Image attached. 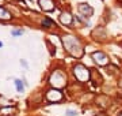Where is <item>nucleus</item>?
I'll return each instance as SVG.
<instances>
[{
  "instance_id": "nucleus-1",
  "label": "nucleus",
  "mask_w": 122,
  "mask_h": 116,
  "mask_svg": "<svg viewBox=\"0 0 122 116\" xmlns=\"http://www.w3.org/2000/svg\"><path fill=\"white\" fill-rule=\"evenodd\" d=\"M62 45L71 56H73V58H81L83 56L84 53L83 45H81L79 38H76L72 34H65L62 37Z\"/></svg>"
},
{
  "instance_id": "nucleus-2",
  "label": "nucleus",
  "mask_w": 122,
  "mask_h": 116,
  "mask_svg": "<svg viewBox=\"0 0 122 116\" xmlns=\"http://www.w3.org/2000/svg\"><path fill=\"white\" fill-rule=\"evenodd\" d=\"M49 82H50V85H52L54 89L62 87V86H65V83H66V75L62 71H54L52 75H50V78H49Z\"/></svg>"
},
{
  "instance_id": "nucleus-3",
  "label": "nucleus",
  "mask_w": 122,
  "mask_h": 116,
  "mask_svg": "<svg viewBox=\"0 0 122 116\" xmlns=\"http://www.w3.org/2000/svg\"><path fill=\"white\" fill-rule=\"evenodd\" d=\"M73 75L79 82H87L90 79V70L84 64H76L73 67Z\"/></svg>"
},
{
  "instance_id": "nucleus-4",
  "label": "nucleus",
  "mask_w": 122,
  "mask_h": 116,
  "mask_svg": "<svg viewBox=\"0 0 122 116\" xmlns=\"http://www.w3.org/2000/svg\"><path fill=\"white\" fill-rule=\"evenodd\" d=\"M91 58L98 66H107V63H109V58H107L102 51H95V52H92Z\"/></svg>"
},
{
  "instance_id": "nucleus-5",
  "label": "nucleus",
  "mask_w": 122,
  "mask_h": 116,
  "mask_svg": "<svg viewBox=\"0 0 122 116\" xmlns=\"http://www.w3.org/2000/svg\"><path fill=\"white\" fill-rule=\"evenodd\" d=\"M46 100L50 101V103H58V101L62 100V93L58 89L52 87V89H49L46 92Z\"/></svg>"
},
{
  "instance_id": "nucleus-6",
  "label": "nucleus",
  "mask_w": 122,
  "mask_h": 116,
  "mask_svg": "<svg viewBox=\"0 0 122 116\" xmlns=\"http://www.w3.org/2000/svg\"><path fill=\"white\" fill-rule=\"evenodd\" d=\"M77 10H79V14L86 17V18H90V17L94 15V8L88 3H80L77 6Z\"/></svg>"
},
{
  "instance_id": "nucleus-7",
  "label": "nucleus",
  "mask_w": 122,
  "mask_h": 116,
  "mask_svg": "<svg viewBox=\"0 0 122 116\" xmlns=\"http://www.w3.org/2000/svg\"><path fill=\"white\" fill-rule=\"evenodd\" d=\"M60 22L62 23V25H65V26H71L72 22H73V17H72L68 11H62V12L60 14Z\"/></svg>"
},
{
  "instance_id": "nucleus-8",
  "label": "nucleus",
  "mask_w": 122,
  "mask_h": 116,
  "mask_svg": "<svg viewBox=\"0 0 122 116\" xmlns=\"http://www.w3.org/2000/svg\"><path fill=\"white\" fill-rule=\"evenodd\" d=\"M39 7L44 11H53L56 8V4L53 3V0H38Z\"/></svg>"
},
{
  "instance_id": "nucleus-9",
  "label": "nucleus",
  "mask_w": 122,
  "mask_h": 116,
  "mask_svg": "<svg viewBox=\"0 0 122 116\" xmlns=\"http://www.w3.org/2000/svg\"><path fill=\"white\" fill-rule=\"evenodd\" d=\"M11 18H12L11 12L7 11L4 7H1V6H0V19H1V21H8V19H11Z\"/></svg>"
},
{
  "instance_id": "nucleus-10",
  "label": "nucleus",
  "mask_w": 122,
  "mask_h": 116,
  "mask_svg": "<svg viewBox=\"0 0 122 116\" xmlns=\"http://www.w3.org/2000/svg\"><path fill=\"white\" fill-rule=\"evenodd\" d=\"M14 83H15V87L19 93H23V90H25V83H23L20 79H15L14 81Z\"/></svg>"
},
{
  "instance_id": "nucleus-11",
  "label": "nucleus",
  "mask_w": 122,
  "mask_h": 116,
  "mask_svg": "<svg viewBox=\"0 0 122 116\" xmlns=\"http://www.w3.org/2000/svg\"><path fill=\"white\" fill-rule=\"evenodd\" d=\"M42 26L46 27V29H49V27H53V21L49 18H45L44 21H42Z\"/></svg>"
},
{
  "instance_id": "nucleus-12",
  "label": "nucleus",
  "mask_w": 122,
  "mask_h": 116,
  "mask_svg": "<svg viewBox=\"0 0 122 116\" xmlns=\"http://www.w3.org/2000/svg\"><path fill=\"white\" fill-rule=\"evenodd\" d=\"M11 34H12V36H22L23 30H22V29H15V30L11 31Z\"/></svg>"
},
{
  "instance_id": "nucleus-13",
  "label": "nucleus",
  "mask_w": 122,
  "mask_h": 116,
  "mask_svg": "<svg viewBox=\"0 0 122 116\" xmlns=\"http://www.w3.org/2000/svg\"><path fill=\"white\" fill-rule=\"evenodd\" d=\"M8 112H14V108H4V109H1V111H0V113H3V115H4V113H8Z\"/></svg>"
},
{
  "instance_id": "nucleus-14",
  "label": "nucleus",
  "mask_w": 122,
  "mask_h": 116,
  "mask_svg": "<svg viewBox=\"0 0 122 116\" xmlns=\"http://www.w3.org/2000/svg\"><path fill=\"white\" fill-rule=\"evenodd\" d=\"M76 115H77L76 111H72V109H68L66 111V116H76Z\"/></svg>"
},
{
  "instance_id": "nucleus-15",
  "label": "nucleus",
  "mask_w": 122,
  "mask_h": 116,
  "mask_svg": "<svg viewBox=\"0 0 122 116\" xmlns=\"http://www.w3.org/2000/svg\"><path fill=\"white\" fill-rule=\"evenodd\" d=\"M20 63H22V64H23V66H25V67H27V63L25 62V60H20Z\"/></svg>"
},
{
  "instance_id": "nucleus-16",
  "label": "nucleus",
  "mask_w": 122,
  "mask_h": 116,
  "mask_svg": "<svg viewBox=\"0 0 122 116\" xmlns=\"http://www.w3.org/2000/svg\"><path fill=\"white\" fill-rule=\"evenodd\" d=\"M1 46H3V42H1V41H0V48H1Z\"/></svg>"
},
{
  "instance_id": "nucleus-17",
  "label": "nucleus",
  "mask_w": 122,
  "mask_h": 116,
  "mask_svg": "<svg viewBox=\"0 0 122 116\" xmlns=\"http://www.w3.org/2000/svg\"><path fill=\"white\" fill-rule=\"evenodd\" d=\"M118 116H122V113H119V115H118Z\"/></svg>"
}]
</instances>
